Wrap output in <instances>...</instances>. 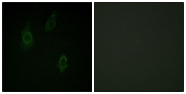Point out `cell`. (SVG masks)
I'll return each instance as SVG.
<instances>
[{
  "label": "cell",
  "instance_id": "3957f363",
  "mask_svg": "<svg viewBox=\"0 0 186 94\" xmlns=\"http://www.w3.org/2000/svg\"><path fill=\"white\" fill-rule=\"evenodd\" d=\"M67 59L64 54H62L60 57L56 65H64L66 63Z\"/></svg>",
  "mask_w": 186,
  "mask_h": 94
},
{
  "label": "cell",
  "instance_id": "6da1fadb",
  "mask_svg": "<svg viewBox=\"0 0 186 94\" xmlns=\"http://www.w3.org/2000/svg\"><path fill=\"white\" fill-rule=\"evenodd\" d=\"M30 20L27 21L21 31V49L23 51H27L33 46L34 39L30 29Z\"/></svg>",
  "mask_w": 186,
  "mask_h": 94
},
{
  "label": "cell",
  "instance_id": "277c9868",
  "mask_svg": "<svg viewBox=\"0 0 186 94\" xmlns=\"http://www.w3.org/2000/svg\"><path fill=\"white\" fill-rule=\"evenodd\" d=\"M57 66L59 68L61 73H62L67 68V65L66 64L64 65H57Z\"/></svg>",
  "mask_w": 186,
  "mask_h": 94
},
{
  "label": "cell",
  "instance_id": "7a4b0ae2",
  "mask_svg": "<svg viewBox=\"0 0 186 94\" xmlns=\"http://www.w3.org/2000/svg\"><path fill=\"white\" fill-rule=\"evenodd\" d=\"M56 13L54 11L50 18L48 19L45 25L44 31L45 32L50 31L54 29L56 25Z\"/></svg>",
  "mask_w": 186,
  "mask_h": 94
}]
</instances>
